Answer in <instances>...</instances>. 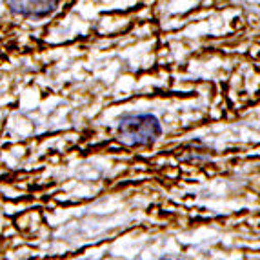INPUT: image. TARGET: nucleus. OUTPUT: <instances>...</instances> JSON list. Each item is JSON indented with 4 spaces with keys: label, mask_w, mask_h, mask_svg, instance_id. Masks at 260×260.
<instances>
[{
    "label": "nucleus",
    "mask_w": 260,
    "mask_h": 260,
    "mask_svg": "<svg viewBox=\"0 0 260 260\" xmlns=\"http://www.w3.org/2000/svg\"><path fill=\"white\" fill-rule=\"evenodd\" d=\"M160 135V122L151 113H127L118 122V139L127 146H151Z\"/></svg>",
    "instance_id": "nucleus-1"
},
{
    "label": "nucleus",
    "mask_w": 260,
    "mask_h": 260,
    "mask_svg": "<svg viewBox=\"0 0 260 260\" xmlns=\"http://www.w3.org/2000/svg\"><path fill=\"white\" fill-rule=\"evenodd\" d=\"M58 6V0H9L11 11L20 17L42 18L51 15Z\"/></svg>",
    "instance_id": "nucleus-2"
}]
</instances>
